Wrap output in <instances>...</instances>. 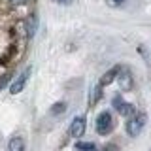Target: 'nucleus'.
Masks as SVG:
<instances>
[{"instance_id": "1", "label": "nucleus", "mask_w": 151, "mask_h": 151, "mask_svg": "<svg viewBox=\"0 0 151 151\" xmlns=\"http://www.w3.org/2000/svg\"><path fill=\"white\" fill-rule=\"evenodd\" d=\"M144 125H145V115L144 113L130 117L129 123H127V134L132 136V138H136V136L142 132V129H144Z\"/></svg>"}, {"instance_id": "2", "label": "nucleus", "mask_w": 151, "mask_h": 151, "mask_svg": "<svg viewBox=\"0 0 151 151\" xmlns=\"http://www.w3.org/2000/svg\"><path fill=\"white\" fill-rule=\"evenodd\" d=\"M113 127V119H111V113L110 111H102L100 115L96 117V132L98 134H108Z\"/></svg>"}, {"instance_id": "3", "label": "nucleus", "mask_w": 151, "mask_h": 151, "mask_svg": "<svg viewBox=\"0 0 151 151\" xmlns=\"http://www.w3.org/2000/svg\"><path fill=\"white\" fill-rule=\"evenodd\" d=\"M85 129H87L85 117H74L72 125H70V134H72L74 138H81V136L85 134Z\"/></svg>"}, {"instance_id": "4", "label": "nucleus", "mask_w": 151, "mask_h": 151, "mask_svg": "<svg viewBox=\"0 0 151 151\" xmlns=\"http://www.w3.org/2000/svg\"><path fill=\"white\" fill-rule=\"evenodd\" d=\"M28 76H30V68H25L21 72V76L15 79V81L12 83V87H9V93L12 94H17V93H21L23 89H25V85H27V79H28Z\"/></svg>"}, {"instance_id": "5", "label": "nucleus", "mask_w": 151, "mask_h": 151, "mask_svg": "<svg viewBox=\"0 0 151 151\" xmlns=\"http://www.w3.org/2000/svg\"><path fill=\"white\" fill-rule=\"evenodd\" d=\"M113 108H115L121 115H127V117L134 115V106L129 104V102H125L121 96H115V98H113Z\"/></svg>"}, {"instance_id": "6", "label": "nucleus", "mask_w": 151, "mask_h": 151, "mask_svg": "<svg viewBox=\"0 0 151 151\" xmlns=\"http://www.w3.org/2000/svg\"><path fill=\"white\" fill-rule=\"evenodd\" d=\"M117 81H119V85H121L123 91H129V89H132V76H130L129 70H121V68H119Z\"/></svg>"}, {"instance_id": "7", "label": "nucleus", "mask_w": 151, "mask_h": 151, "mask_svg": "<svg viewBox=\"0 0 151 151\" xmlns=\"http://www.w3.org/2000/svg\"><path fill=\"white\" fill-rule=\"evenodd\" d=\"M8 151H27V145H25V140L21 136H13L8 144Z\"/></svg>"}, {"instance_id": "8", "label": "nucleus", "mask_w": 151, "mask_h": 151, "mask_svg": "<svg viewBox=\"0 0 151 151\" xmlns=\"http://www.w3.org/2000/svg\"><path fill=\"white\" fill-rule=\"evenodd\" d=\"M117 74H119V66H115V68H111L108 74H104V76H102V79H100V85H108V83H111L113 79L117 78Z\"/></svg>"}, {"instance_id": "9", "label": "nucleus", "mask_w": 151, "mask_h": 151, "mask_svg": "<svg viewBox=\"0 0 151 151\" xmlns=\"http://www.w3.org/2000/svg\"><path fill=\"white\" fill-rule=\"evenodd\" d=\"M76 149L78 151H98L96 145L91 144V142H78V144H76Z\"/></svg>"}, {"instance_id": "10", "label": "nucleus", "mask_w": 151, "mask_h": 151, "mask_svg": "<svg viewBox=\"0 0 151 151\" xmlns=\"http://www.w3.org/2000/svg\"><path fill=\"white\" fill-rule=\"evenodd\" d=\"M64 110H66V104L64 102H57V104L51 106V113H53V115H59V113H63Z\"/></svg>"}, {"instance_id": "11", "label": "nucleus", "mask_w": 151, "mask_h": 151, "mask_svg": "<svg viewBox=\"0 0 151 151\" xmlns=\"http://www.w3.org/2000/svg\"><path fill=\"white\" fill-rule=\"evenodd\" d=\"M100 89H102V85H96V87L93 89V96H91V104H94V102H98V98H100Z\"/></svg>"}, {"instance_id": "12", "label": "nucleus", "mask_w": 151, "mask_h": 151, "mask_svg": "<svg viewBox=\"0 0 151 151\" xmlns=\"http://www.w3.org/2000/svg\"><path fill=\"white\" fill-rule=\"evenodd\" d=\"M8 79H9V76H4V78H0V89H2L4 85L8 83Z\"/></svg>"}, {"instance_id": "13", "label": "nucleus", "mask_w": 151, "mask_h": 151, "mask_svg": "<svg viewBox=\"0 0 151 151\" xmlns=\"http://www.w3.org/2000/svg\"><path fill=\"white\" fill-rule=\"evenodd\" d=\"M12 4H15V6H21V4H27L28 0H9Z\"/></svg>"}, {"instance_id": "14", "label": "nucleus", "mask_w": 151, "mask_h": 151, "mask_svg": "<svg viewBox=\"0 0 151 151\" xmlns=\"http://www.w3.org/2000/svg\"><path fill=\"white\" fill-rule=\"evenodd\" d=\"M104 151H117V147H115V145H108V147L104 149Z\"/></svg>"}, {"instance_id": "15", "label": "nucleus", "mask_w": 151, "mask_h": 151, "mask_svg": "<svg viewBox=\"0 0 151 151\" xmlns=\"http://www.w3.org/2000/svg\"><path fill=\"white\" fill-rule=\"evenodd\" d=\"M55 2H57V4H70L72 0H55Z\"/></svg>"}, {"instance_id": "16", "label": "nucleus", "mask_w": 151, "mask_h": 151, "mask_svg": "<svg viewBox=\"0 0 151 151\" xmlns=\"http://www.w3.org/2000/svg\"><path fill=\"white\" fill-rule=\"evenodd\" d=\"M115 2H123V0H115Z\"/></svg>"}]
</instances>
